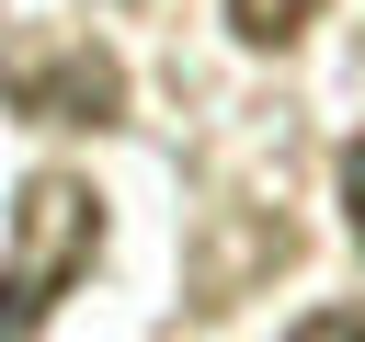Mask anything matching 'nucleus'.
<instances>
[{
  "label": "nucleus",
  "instance_id": "obj_5",
  "mask_svg": "<svg viewBox=\"0 0 365 342\" xmlns=\"http://www.w3.org/2000/svg\"><path fill=\"white\" fill-rule=\"evenodd\" d=\"M297 342H365V308H319V319H297Z\"/></svg>",
  "mask_w": 365,
  "mask_h": 342
},
{
  "label": "nucleus",
  "instance_id": "obj_1",
  "mask_svg": "<svg viewBox=\"0 0 365 342\" xmlns=\"http://www.w3.org/2000/svg\"><path fill=\"white\" fill-rule=\"evenodd\" d=\"M91 262H103V194L80 171H34L11 205V251H0V331H46Z\"/></svg>",
  "mask_w": 365,
  "mask_h": 342
},
{
  "label": "nucleus",
  "instance_id": "obj_3",
  "mask_svg": "<svg viewBox=\"0 0 365 342\" xmlns=\"http://www.w3.org/2000/svg\"><path fill=\"white\" fill-rule=\"evenodd\" d=\"M319 23V0H228V34L251 46V57H274V46H297Z\"/></svg>",
  "mask_w": 365,
  "mask_h": 342
},
{
  "label": "nucleus",
  "instance_id": "obj_4",
  "mask_svg": "<svg viewBox=\"0 0 365 342\" xmlns=\"http://www.w3.org/2000/svg\"><path fill=\"white\" fill-rule=\"evenodd\" d=\"M342 228H354V251H365V125L342 137Z\"/></svg>",
  "mask_w": 365,
  "mask_h": 342
},
{
  "label": "nucleus",
  "instance_id": "obj_2",
  "mask_svg": "<svg viewBox=\"0 0 365 342\" xmlns=\"http://www.w3.org/2000/svg\"><path fill=\"white\" fill-rule=\"evenodd\" d=\"M0 114L114 125V114H125V57H114V46H23V57H0Z\"/></svg>",
  "mask_w": 365,
  "mask_h": 342
}]
</instances>
